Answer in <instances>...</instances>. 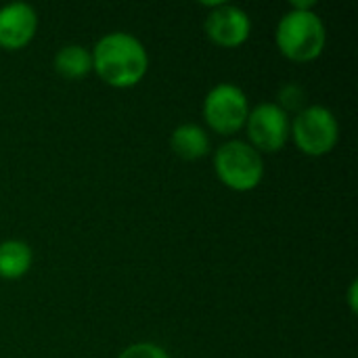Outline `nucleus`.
I'll use <instances>...</instances> for the list:
<instances>
[{
	"instance_id": "nucleus-3",
	"label": "nucleus",
	"mask_w": 358,
	"mask_h": 358,
	"mask_svg": "<svg viewBox=\"0 0 358 358\" xmlns=\"http://www.w3.org/2000/svg\"><path fill=\"white\" fill-rule=\"evenodd\" d=\"M218 178L233 191H252L264 176L262 155L243 141H229L218 147L214 155Z\"/></svg>"
},
{
	"instance_id": "nucleus-4",
	"label": "nucleus",
	"mask_w": 358,
	"mask_h": 358,
	"mask_svg": "<svg viewBox=\"0 0 358 358\" xmlns=\"http://www.w3.org/2000/svg\"><path fill=\"white\" fill-rule=\"evenodd\" d=\"M289 134L306 155L319 157L336 147L340 138V124L331 109L323 105H308L294 117Z\"/></svg>"
},
{
	"instance_id": "nucleus-2",
	"label": "nucleus",
	"mask_w": 358,
	"mask_h": 358,
	"mask_svg": "<svg viewBox=\"0 0 358 358\" xmlns=\"http://www.w3.org/2000/svg\"><path fill=\"white\" fill-rule=\"evenodd\" d=\"M277 46L292 61L317 59L327 40L325 23L313 8H292L277 25Z\"/></svg>"
},
{
	"instance_id": "nucleus-7",
	"label": "nucleus",
	"mask_w": 358,
	"mask_h": 358,
	"mask_svg": "<svg viewBox=\"0 0 358 358\" xmlns=\"http://www.w3.org/2000/svg\"><path fill=\"white\" fill-rule=\"evenodd\" d=\"M206 31L216 44L235 48L250 38L252 21L241 6L218 2L206 19Z\"/></svg>"
},
{
	"instance_id": "nucleus-8",
	"label": "nucleus",
	"mask_w": 358,
	"mask_h": 358,
	"mask_svg": "<svg viewBox=\"0 0 358 358\" xmlns=\"http://www.w3.org/2000/svg\"><path fill=\"white\" fill-rule=\"evenodd\" d=\"M38 29V15L27 2H10L0 8V46L17 50L29 44Z\"/></svg>"
},
{
	"instance_id": "nucleus-5",
	"label": "nucleus",
	"mask_w": 358,
	"mask_h": 358,
	"mask_svg": "<svg viewBox=\"0 0 358 358\" xmlns=\"http://www.w3.org/2000/svg\"><path fill=\"white\" fill-rule=\"evenodd\" d=\"M250 103L245 92L231 82L216 84L203 101V120L220 134H235L245 126Z\"/></svg>"
},
{
	"instance_id": "nucleus-12",
	"label": "nucleus",
	"mask_w": 358,
	"mask_h": 358,
	"mask_svg": "<svg viewBox=\"0 0 358 358\" xmlns=\"http://www.w3.org/2000/svg\"><path fill=\"white\" fill-rule=\"evenodd\" d=\"M117 358H170L168 357V352L164 350V348H159V346H155V344H147V342H143V344H132V346H128L122 355Z\"/></svg>"
},
{
	"instance_id": "nucleus-13",
	"label": "nucleus",
	"mask_w": 358,
	"mask_h": 358,
	"mask_svg": "<svg viewBox=\"0 0 358 358\" xmlns=\"http://www.w3.org/2000/svg\"><path fill=\"white\" fill-rule=\"evenodd\" d=\"M350 306L352 310H357V281L350 285Z\"/></svg>"
},
{
	"instance_id": "nucleus-11",
	"label": "nucleus",
	"mask_w": 358,
	"mask_h": 358,
	"mask_svg": "<svg viewBox=\"0 0 358 358\" xmlns=\"http://www.w3.org/2000/svg\"><path fill=\"white\" fill-rule=\"evenodd\" d=\"M55 69L67 80H80L92 69V52L82 44H67L57 50Z\"/></svg>"
},
{
	"instance_id": "nucleus-6",
	"label": "nucleus",
	"mask_w": 358,
	"mask_h": 358,
	"mask_svg": "<svg viewBox=\"0 0 358 358\" xmlns=\"http://www.w3.org/2000/svg\"><path fill=\"white\" fill-rule=\"evenodd\" d=\"M245 126H248L252 147L258 153L279 151L287 143L289 130H292L285 107H281L279 103H271V101L260 103L254 109H250Z\"/></svg>"
},
{
	"instance_id": "nucleus-1",
	"label": "nucleus",
	"mask_w": 358,
	"mask_h": 358,
	"mask_svg": "<svg viewBox=\"0 0 358 358\" xmlns=\"http://www.w3.org/2000/svg\"><path fill=\"white\" fill-rule=\"evenodd\" d=\"M92 52V69L115 88L136 86L149 67V55L145 44L128 31H111L105 34Z\"/></svg>"
},
{
	"instance_id": "nucleus-9",
	"label": "nucleus",
	"mask_w": 358,
	"mask_h": 358,
	"mask_svg": "<svg viewBox=\"0 0 358 358\" xmlns=\"http://www.w3.org/2000/svg\"><path fill=\"white\" fill-rule=\"evenodd\" d=\"M172 151L182 159H199L210 151L208 132L197 124H182L170 136Z\"/></svg>"
},
{
	"instance_id": "nucleus-10",
	"label": "nucleus",
	"mask_w": 358,
	"mask_h": 358,
	"mask_svg": "<svg viewBox=\"0 0 358 358\" xmlns=\"http://www.w3.org/2000/svg\"><path fill=\"white\" fill-rule=\"evenodd\" d=\"M31 248L19 239H8L0 243V277L19 279L31 266Z\"/></svg>"
}]
</instances>
